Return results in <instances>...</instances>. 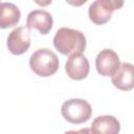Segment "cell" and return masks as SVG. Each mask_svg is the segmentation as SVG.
Masks as SVG:
<instances>
[{
	"instance_id": "8992f818",
	"label": "cell",
	"mask_w": 134,
	"mask_h": 134,
	"mask_svg": "<svg viewBox=\"0 0 134 134\" xmlns=\"http://www.w3.org/2000/svg\"><path fill=\"white\" fill-rule=\"evenodd\" d=\"M120 65L118 54L112 49H103L95 59L97 72L103 76H112Z\"/></svg>"
},
{
	"instance_id": "3957f363",
	"label": "cell",
	"mask_w": 134,
	"mask_h": 134,
	"mask_svg": "<svg viewBox=\"0 0 134 134\" xmlns=\"http://www.w3.org/2000/svg\"><path fill=\"white\" fill-rule=\"evenodd\" d=\"M62 116L70 124L80 125L86 122L92 115L90 104L82 98H71L63 103L61 107Z\"/></svg>"
},
{
	"instance_id": "6da1fadb",
	"label": "cell",
	"mask_w": 134,
	"mask_h": 134,
	"mask_svg": "<svg viewBox=\"0 0 134 134\" xmlns=\"http://www.w3.org/2000/svg\"><path fill=\"white\" fill-rule=\"evenodd\" d=\"M53 46L64 55L82 53L86 48V38L80 30L62 27L57 30L53 37Z\"/></svg>"
},
{
	"instance_id": "5b68a950",
	"label": "cell",
	"mask_w": 134,
	"mask_h": 134,
	"mask_svg": "<svg viewBox=\"0 0 134 134\" xmlns=\"http://www.w3.org/2000/svg\"><path fill=\"white\" fill-rule=\"evenodd\" d=\"M6 46L10 53L20 55L25 53L30 46V34L26 26H19L13 29L7 37Z\"/></svg>"
},
{
	"instance_id": "ba28073f",
	"label": "cell",
	"mask_w": 134,
	"mask_h": 134,
	"mask_svg": "<svg viewBox=\"0 0 134 134\" xmlns=\"http://www.w3.org/2000/svg\"><path fill=\"white\" fill-rule=\"evenodd\" d=\"M52 17L47 10L35 9L27 15L26 27L28 29L36 28L41 35H47L52 28Z\"/></svg>"
},
{
	"instance_id": "7c38bea8",
	"label": "cell",
	"mask_w": 134,
	"mask_h": 134,
	"mask_svg": "<svg viewBox=\"0 0 134 134\" xmlns=\"http://www.w3.org/2000/svg\"><path fill=\"white\" fill-rule=\"evenodd\" d=\"M80 134H96L91 128H84V129H81L79 130Z\"/></svg>"
},
{
	"instance_id": "4fadbf2b",
	"label": "cell",
	"mask_w": 134,
	"mask_h": 134,
	"mask_svg": "<svg viewBox=\"0 0 134 134\" xmlns=\"http://www.w3.org/2000/svg\"><path fill=\"white\" fill-rule=\"evenodd\" d=\"M64 134H80V132H79V131H73V130H71V131L65 132Z\"/></svg>"
},
{
	"instance_id": "277c9868",
	"label": "cell",
	"mask_w": 134,
	"mask_h": 134,
	"mask_svg": "<svg viewBox=\"0 0 134 134\" xmlns=\"http://www.w3.org/2000/svg\"><path fill=\"white\" fill-rule=\"evenodd\" d=\"M124 5V1L115 0H96L91 3L88 9L89 19L96 25L107 23L115 9L120 8Z\"/></svg>"
},
{
	"instance_id": "8fae6325",
	"label": "cell",
	"mask_w": 134,
	"mask_h": 134,
	"mask_svg": "<svg viewBox=\"0 0 134 134\" xmlns=\"http://www.w3.org/2000/svg\"><path fill=\"white\" fill-rule=\"evenodd\" d=\"M21 13L17 5L10 2H0V28H8L18 24Z\"/></svg>"
},
{
	"instance_id": "52a82bcc",
	"label": "cell",
	"mask_w": 134,
	"mask_h": 134,
	"mask_svg": "<svg viewBox=\"0 0 134 134\" xmlns=\"http://www.w3.org/2000/svg\"><path fill=\"white\" fill-rule=\"evenodd\" d=\"M65 71L67 75L74 81L84 80L90 71L89 61L83 53L72 54L65 64Z\"/></svg>"
},
{
	"instance_id": "30bf717a",
	"label": "cell",
	"mask_w": 134,
	"mask_h": 134,
	"mask_svg": "<svg viewBox=\"0 0 134 134\" xmlns=\"http://www.w3.org/2000/svg\"><path fill=\"white\" fill-rule=\"evenodd\" d=\"M91 129L96 134H118L120 124L112 115H100L92 121Z\"/></svg>"
},
{
	"instance_id": "9c48e42d",
	"label": "cell",
	"mask_w": 134,
	"mask_h": 134,
	"mask_svg": "<svg viewBox=\"0 0 134 134\" xmlns=\"http://www.w3.org/2000/svg\"><path fill=\"white\" fill-rule=\"evenodd\" d=\"M114 87L121 91H130L134 88V71L131 63H120L118 69L111 76Z\"/></svg>"
},
{
	"instance_id": "7a4b0ae2",
	"label": "cell",
	"mask_w": 134,
	"mask_h": 134,
	"mask_svg": "<svg viewBox=\"0 0 134 134\" xmlns=\"http://www.w3.org/2000/svg\"><path fill=\"white\" fill-rule=\"evenodd\" d=\"M58 55L48 48H40L36 50L29 58L30 69L39 76L48 77L53 75L59 69Z\"/></svg>"
}]
</instances>
